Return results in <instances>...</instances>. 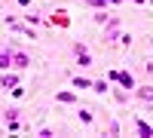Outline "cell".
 I'll return each instance as SVG.
<instances>
[{
	"label": "cell",
	"instance_id": "6da1fadb",
	"mask_svg": "<svg viewBox=\"0 0 153 138\" xmlns=\"http://www.w3.org/2000/svg\"><path fill=\"white\" fill-rule=\"evenodd\" d=\"M28 65H31V55H28V52H22V49H9V68L25 71Z\"/></svg>",
	"mask_w": 153,
	"mask_h": 138
},
{
	"label": "cell",
	"instance_id": "7a4b0ae2",
	"mask_svg": "<svg viewBox=\"0 0 153 138\" xmlns=\"http://www.w3.org/2000/svg\"><path fill=\"white\" fill-rule=\"evenodd\" d=\"M74 58H76V65H80V68H89V65H92V52H89L83 43L74 46Z\"/></svg>",
	"mask_w": 153,
	"mask_h": 138
},
{
	"label": "cell",
	"instance_id": "3957f363",
	"mask_svg": "<svg viewBox=\"0 0 153 138\" xmlns=\"http://www.w3.org/2000/svg\"><path fill=\"white\" fill-rule=\"evenodd\" d=\"M0 86H3V89H16L19 86V74H3V77H0Z\"/></svg>",
	"mask_w": 153,
	"mask_h": 138
},
{
	"label": "cell",
	"instance_id": "277c9868",
	"mask_svg": "<svg viewBox=\"0 0 153 138\" xmlns=\"http://www.w3.org/2000/svg\"><path fill=\"white\" fill-rule=\"evenodd\" d=\"M55 98H58L61 104H74V101H76V95H74V92H58Z\"/></svg>",
	"mask_w": 153,
	"mask_h": 138
},
{
	"label": "cell",
	"instance_id": "5b68a950",
	"mask_svg": "<svg viewBox=\"0 0 153 138\" xmlns=\"http://www.w3.org/2000/svg\"><path fill=\"white\" fill-rule=\"evenodd\" d=\"M123 86H126V89H135V80H132V74H120V77H117Z\"/></svg>",
	"mask_w": 153,
	"mask_h": 138
},
{
	"label": "cell",
	"instance_id": "8992f818",
	"mask_svg": "<svg viewBox=\"0 0 153 138\" xmlns=\"http://www.w3.org/2000/svg\"><path fill=\"white\" fill-rule=\"evenodd\" d=\"M74 86H76V89H89V86H92V80H86V77H74Z\"/></svg>",
	"mask_w": 153,
	"mask_h": 138
},
{
	"label": "cell",
	"instance_id": "52a82bcc",
	"mask_svg": "<svg viewBox=\"0 0 153 138\" xmlns=\"http://www.w3.org/2000/svg\"><path fill=\"white\" fill-rule=\"evenodd\" d=\"M6 68H9V49L0 52V71H6Z\"/></svg>",
	"mask_w": 153,
	"mask_h": 138
},
{
	"label": "cell",
	"instance_id": "ba28073f",
	"mask_svg": "<svg viewBox=\"0 0 153 138\" xmlns=\"http://www.w3.org/2000/svg\"><path fill=\"white\" fill-rule=\"evenodd\" d=\"M138 132H141V138H147V135H150V123H144V120H138Z\"/></svg>",
	"mask_w": 153,
	"mask_h": 138
},
{
	"label": "cell",
	"instance_id": "9c48e42d",
	"mask_svg": "<svg viewBox=\"0 0 153 138\" xmlns=\"http://www.w3.org/2000/svg\"><path fill=\"white\" fill-rule=\"evenodd\" d=\"M89 89H95V92H107V89H110V86H107L104 80H98V83H92V86H89Z\"/></svg>",
	"mask_w": 153,
	"mask_h": 138
},
{
	"label": "cell",
	"instance_id": "30bf717a",
	"mask_svg": "<svg viewBox=\"0 0 153 138\" xmlns=\"http://www.w3.org/2000/svg\"><path fill=\"white\" fill-rule=\"evenodd\" d=\"M76 117H80V123H92V114H89V110H80Z\"/></svg>",
	"mask_w": 153,
	"mask_h": 138
},
{
	"label": "cell",
	"instance_id": "8fae6325",
	"mask_svg": "<svg viewBox=\"0 0 153 138\" xmlns=\"http://www.w3.org/2000/svg\"><path fill=\"white\" fill-rule=\"evenodd\" d=\"M138 95H141L144 101H150V95H153V92H150V86H141V92H138Z\"/></svg>",
	"mask_w": 153,
	"mask_h": 138
},
{
	"label": "cell",
	"instance_id": "7c38bea8",
	"mask_svg": "<svg viewBox=\"0 0 153 138\" xmlns=\"http://www.w3.org/2000/svg\"><path fill=\"white\" fill-rule=\"evenodd\" d=\"M37 135H40V138H52L55 132H52V129H46V126H43V129H40V132H37Z\"/></svg>",
	"mask_w": 153,
	"mask_h": 138
},
{
	"label": "cell",
	"instance_id": "4fadbf2b",
	"mask_svg": "<svg viewBox=\"0 0 153 138\" xmlns=\"http://www.w3.org/2000/svg\"><path fill=\"white\" fill-rule=\"evenodd\" d=\"M86 3H89V6H95V9H101V6H107L104 0H86Z\"/></svg>",
	"mask_w": 153,
	"mask_h": 138
},
{
	"label": "cell",
	"instance_id": "5bb4252c",
	"mask_svg": "<svg viewBox=\"0 0 153 138\" xmlns=\"http://www.w3.org/2000/svg\"><path fill=\"white\" fill-rule=\"evenodd\" d=\"M104 3H107V6H110V3H113V6H117V3H120V0H104Z\"/></svg>",
	"mask_w": 153,
	"mask_h": 138
},
{
	"label": "cell",
	"instance_id": "9a60e30c",
	"mask_svg": "<svg viewBox=\"0 0 153 138\" xmlns=\"http://www.w3.org/2000/svg\"><path fill=\"white\" fill-rule=\"evenodd\" d=\"M135 3H147V0H135Z\"/></svg>",
	"mask_w": 153,
	"mask_h": 138
}]
</instances>
